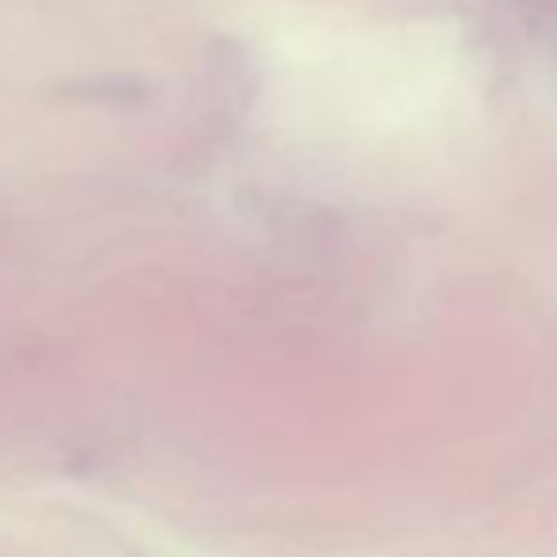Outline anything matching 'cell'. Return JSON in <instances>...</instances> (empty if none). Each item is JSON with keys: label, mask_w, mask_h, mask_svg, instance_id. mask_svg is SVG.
<instances>
[]
</instances>
